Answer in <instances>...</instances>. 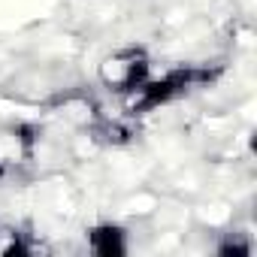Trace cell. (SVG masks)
Returning <instances> with one entry per match:
<instances>
[{"label": "cell", "instance_id": "obj_4", "mask_svg": "<svg viewBox=\"0 0 257 257\" xmlns=\"http://www.w3.org/2000/svg\"><path fill=\"white\" fill-rule=\"evenodd\" d=\"M94 137L106 146H127L137 137V131L127 121H103V124L94 127Z\"/></svg>", "mask_w": 257, "mask_h": 257}, {"label": "cell", "instance_id": "obj_3", "mask_svg": "<svg viewBox=\"0 0 257 257\" xmlns=\"http://www.w3.org/2000/svg\"><path fill=\"white\" fill-rule=\"evenodd\" d=\"M85 245L97 257H121L127 254V230L115 221H97L85 233Z\"/></svg>", "mask_w": 257, "mask_h": 257}, {"label": "cell", "instance_id": "obj_5", "mask_svg": "<svg viewBox=\"0 0 257 257\" xmlns=\"http://www.w3.org/2000/svg\"><path fill=\"white\" fill-rule=\"evenodd\" d=\"M215 251H218L221 257H248L254 248H251V242L245 239V233H227V236L215 245Z\"/></svg>", "mask_w": 257, "mask_h": 257}, {"label": "cell", "instance_id": "obj_1", "mask_svg": "<svg viewBox=\"0 0 257 257\" xmlns=\"http://www.w3.org/2000/svg\"><path fill=\"white\" fill-rule=\"evenodd\" d=\"M221 64H179L161 76H152L127 103V115L131 118H143L149 112H158L200 88H209L221 79Z\"/></svg>", "mask_w": 257, "mask_h": 257}, {"label": "cell", "instance_id": "obj_2", "mask_svg": "<svg viewBox=\"0 0 257 257\" xmlns=\"http://www.w3.org/2000/svg\"><path fill=\"white\" fill-rule=\"evenodd\" d=\"M97 79L106 91L131 100L152 79V58L143 46H124L106 55L97 67Z\"/></svg>", "mask_w": 257, "mask_h": 257}]
</instances>
